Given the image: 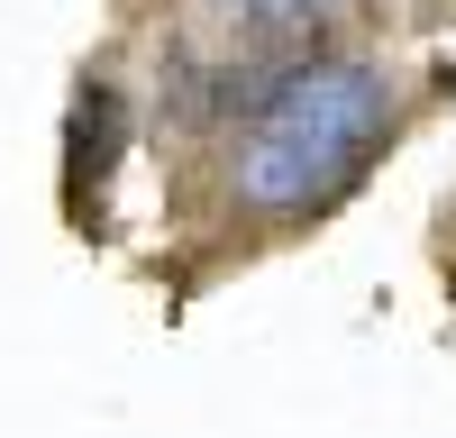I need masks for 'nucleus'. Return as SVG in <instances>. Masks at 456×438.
Instances as JSON below:
<instances>
[{
  "instance_id": "nucleus-2",
  "label": "nucleus",
  "mask_w": 456,
  "mask_h": 438,
  "mask_svg": "<svg viewBox=\"0 0 456 438\" xmlns=\"http://www.w3.org/2000/svg\"><path fill=\"white\" fill-rule=\"evenodd\" d=\"M64 192H73V210H101V192H110V165H119V146H128V101L110 92V83H83L73 92V119H64Z\"/></svg>"
},
{
  "instance_id": "nucleus-1",
  "label": "nucleus",
  "mask_w": 456,
  "mask_h": 438,
  "mask_svg": "<svg viewBox=\"0 0 456 438\" xmlns=\"http://www.w3.org/2000/svg\"><path fill=\"white\" fill-rule=\"evenodd\" d=\"M393 128V73L374 55H292L274 101L238 128V201L265 219H301L338 201L374 165V146Z\"/></svg>"
},
{
  "instance_id": "nucleus-3",
  "label": "nucleus",
  "mask_w": 456,
  "mask_h": 438,
  "mask_svg": "<svg viewBox=\"0 0 456 438\" xmlns=\"http://www.w3.org/2000/svg\"><path fill=\"white\" fill-rule=\"evenodd\" d=\"M338 10H347V0H228L238 36H247V46H265V55H301Z\"/></svg>"
}]
</instances>
